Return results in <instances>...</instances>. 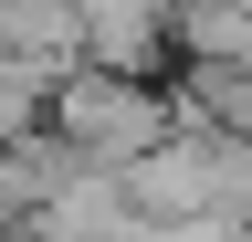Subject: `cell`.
Here are the masks:
<instances>
[{
    "mask_svg": "<svg viewBox=\"0 0 252 242\" xmlns=\"http://www.w3.org/2000/svg\"><path fill=\"white\" fill-rule=\"evenodd\" d=\"M53 127H63V158L74 169H116L126 179L158 137H168V105H158L137 74H74L53 95Z\"/></svg>",
    "mask_w": 252,
    "mask_h": 242,
    "instance_id": "cell-1",
    "label": "cell"
}]
</instances>
